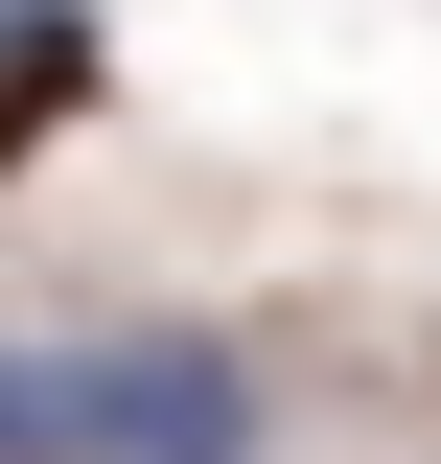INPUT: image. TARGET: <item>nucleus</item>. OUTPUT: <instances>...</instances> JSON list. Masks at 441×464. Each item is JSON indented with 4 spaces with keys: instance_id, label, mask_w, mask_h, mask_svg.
<instances>
[{
    "instance_id": "1",
    "label": "nucleus",
    "mask_w": 441,
    "mask_h": 464,
    "mask_svg": "<svg viewBox=\"0 0 441 464\" xmlns=\"http://www.w3.org/2000/svg\"><path fill=\"white\" fill-rule=\"evenodd\" d=\"M0 464H256V348L232 325H24Z\"/></svg>"
},
{
    "instance_id": "2",
    "label": "nucleus",
    "mask_w": 441,
    "mask_h": 464,
    "mask_svg": "<svg viewBox=\"0 0 441 464\" xmlns=\"http://www.w3.org/2000/svg\"><path fill=\"white\" fill-rule=\"evenodd\" d=\"M93 93H116V24H93V0H0V186L47 163Z\"/></svg>"
}]
</instances>
